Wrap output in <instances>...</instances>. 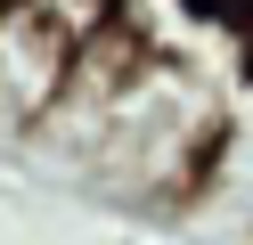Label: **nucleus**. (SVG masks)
<instances>
[]
</instances>
